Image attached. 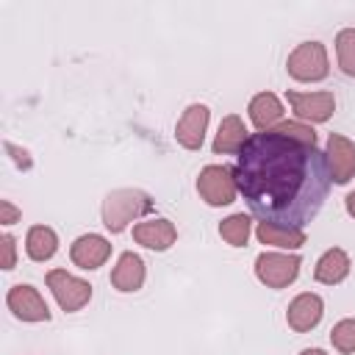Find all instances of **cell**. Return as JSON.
Instances as JSON below:
<instances>
[{"label":"cell","instance_id":"cell-1","mask_svg":"<svg viewBox=\"0 0 355 355\" xmlns=\"http://www.w3.org/2000/svg\"><path fill=\"white\" fill-rule=\"evenodd\" d=\"M233 172L239 194L261 222L300 230L322 211L330 189L324 153L277 130L252 133Z\"/></svg>","mask_w":355,"mask_h":355},{"label":"cell","instance_id":"cell-2","mask_svg":"<svg viewBox=\"0 0 355 355\" xmlns=\"http://www.w3.org/2000/svg\"><path fill=\"white\" fill-rule=\"evenodd\" d=\"M153 211V197L141 189H116V191H108L105 200H103V225L111 230V233H122L133 219L144 216Z\"/></svg>","mask_w":355,"mask_h":355},{"label":"cell","instance_id":"cell-3","mask_svg":"<svg viewBox=\"0 0 355 355\" xmlns=\"http://www.w3.org/2000/svg\"><path fill=\"white\" fill-rule=\"evenodd\" d=\"M286 69L294 80L300 83H316L324 80L330 72V61H327V50L322 42H302L288 53Z\"/></svg>","mask_w":355,"mask_h":355},{"label":"cell","instance_id":"cell-4","mask_svg":"<svg viewBox=\"0 0 355 355\" xmlns=\"http://www.w3.org/2000/svg\"><path fill=\"white\" fill-rule=\"evenodd\" d=\"M197 191L214 208L230 205L236 200V194H239L233 166H225V164H208V166H202L200 175H197Z\"/></svg>","mask_w":355,"mask_h":355},{"label":"cell","instance_id":"cell-5","mask_svg":"<svg viewBox=\"0 0 355 355\" xmlns=\"http://www.w3.org/2000/svg\"><path fill=\"white\" fill-rule=\"evenodd\" d=\"M302 258L294 252H261L255 258V277L266 288H286L297 280Z\"/></svg>","mask_w":355,"mask_h":355},{"label":"cell","instance_id":"cell-6","mask_svg":"<svg viewBox=\"0 0 355 355\" xmlns=\"http://www.w3.org/2000/svg\"><path fill=\"white\" fill-rule=\"evenodd\" d=\"M44 280H47V288L53 291L55 302H58L61 311H67V313L80 311V308L92 300V286H89L86 280L69 275L67 269H50Z\"/></svg>","mask_w":355,"mask_h":355},{"label":"cell","instance_id":"cell-7","mask_svg":"<svg viewBox=\"0 0 355 355\" xmlns=\"http://www.w3.org/2000/svg\"><path fill=\"white\" fill-rule=\"evenodd\" d=\"M286 100L297 116V122H327L336 111L333 92H294L286 89Z\"/></svg>","mask_w":355,"mask_h":355},{"label":"cell","instance_id":"cell-8","mask_svg":"<svg viewBox=\"0 0 355 355\" xmlns=\"http://www.w3.org/2000/svg\"><path fill=\"white\" fill-rule=\"evenodd\" d=\"M6 305L22 322H50V308H47L44 297L39 294V288H33L31 283L11 286L6 294Z\"/></svg>","mask_w":355,"mask_h":355},{"label":"cell","instance_id":"cell-9","mask_svg":"<svg viewBox=\"0 0 355 355\" xmlns=\"http://www.w3.org/2000/svg\"><path fill=\"white\" fill-rule=\"evenodd\" d=\"M324 161H327V172L330 180L344 186L355 178V144L341 136V133H330L327 136V147H324Z\"/></svg>","mask_w":355,"mask_h":355},{"label":"cell","instance_id":"cell-10","mask_svg":"<svg viewBox=\"0 0 355 355\" xmlns=\"http://www.w3.org/2000/svg\"><path fill=\"white\" fill-rule=\"evenodd\" d=\"M208 119H211L208 105L191 103V105L180 114V119H178V125H175V139H178V144L186 147V150H200V147H202V139H205Z\"/></svg>","mask_w":355,"mask_h":355},{"label":"cell","instance_id":"cell-11","mask_svg":"<svg viewBox=\"0 0 355 355\" xmlns=\"http://www.w3.org/2000/svg\"><path fill=\"white\" fill-rule=\"evenodd\" d=\"M324 316V302L319 294L313 291H302L297 294L291 302H288V311H286V322L294 333H308L313 330Z\"/></svg>","mask_w":355,"mask_h":355},{"label":"cell","instance_id":"cell-12","mask_svg":"<svg viewBox=\"0 0 355 355\" xmlns=\"http://www.w3.org/2000/svg\"><path fill=\"white\" fill-rule=\"evenodd\" d=\"M69 258L80 269H100L111 258V241L100 233H83L72 241Z\"/></svg>","mask_w":355,"mask_h":355},{"label":"cell","instance_id":"cell-13","mask_svg":"<svg viewBox=\"0 0 355 355\" xmlns=\"http://www.w3.org/2000/svg\"><path fill=\"white\" fill-rule=\"evenodd\" d=\"M175 239H178V227L164 216H155V219L133 225V241L147 247V250L164 252V250H169L175 244Z\"/></svg>","mask_w":355,"mask_h":355},{"label":"cell","instance_id":"cell-14","mask_svg":"<svg viewBox=\"0 0 355 355\" xmlns=\"http://www.w3.org/2000/svg\"><path fill=\"white\" fill-rule=\"evenodd\" d=\"M144 277H147V269L141 255L136 252H122L116 266L111 269V286L116 291H139L144 286Z\"/></svg>","mask_w":355,"mask_h":355},{"label":"cell","instance_id":"cell-15","mask_svg":"<svg viewBox=\"0 0 355 355\" xmlns=\"http://www.w3.org/2000/svg\"><path fill=\"white\" fill-rule=\"evenodd\" d=\"M247 139H250V133H247V128H244V119L239 116V114H227L222 122H219V130H216V136H214V144H211V150L216 153V155H227V153H241V147L247 144Z\"/></svg>","mask_w":355,"mask_h":355},{"label":"cell","instance_id":"cell-16","mask_svg":"<svg viewBox=\"0 0 355 355\" xmlns=\"http://www.w3.org/2000/svg\"><path fill=\"white\" fill-rule=\"evenodd\" d=\"M247 114H250V122L258 128V130H272L280 125L283 119V103L277 100L275 92H258L250 105H247Z\"/></svg>","mask_w":355,"mask_h":355},{"label":"cell","instance_id":"cell-17","mask_svg":"<svg viewBox=\"0 0 355 355\" xmlns=\"http://www.w3.org/2000/svg\"><path fill=\"white\" fill-rule=\"evenodd\" d=\"M349 255L341 250V247H330L322 252V258L316 261L313 266V277L324 286H338L347 275H349Z\"/></svg>","mask_w":355,"mask_h":355},{"label":"cell","instance_id":"cell-18","mask_svg":"<svg viewBox=\"0 0 355 355\" xmlns=\"http://www.w3.org/2000/svg\"><path fill=\"white\" fill-rule=\"evenodd\" d=\"M255 236H258L261 244L280 247V250H300V247L308 241L305 230H300V227H286V225H275V222H258Z\"/></svg>","mask_w":355,"mask_h":355},{"label":"cell","instance_id":"cell-19","mask_svg":"<svg viewBox=\"0 0 355 355\" xmlns=\"http://www.w3.org/2000/svg\"><path fill=\"white\" fill-rule=\"evenodd\" d=\"M25 252L36 263L50 261L58 252V236H55V230L47 227V225H33L28 230V236H25Z\"/></svg>","mask_w":355,"mask_h":355},{"label":"cell","instance_id":"cell-20","mask_svg":"<svg viewBox=\"0 0 355 355\" xmlns=\"http://www.w3.org/2000/svg\"><path fill=\"white\" fill-rule=\"evenodd\" d=\"M250 230H252V222H250L247 214H230L227 219L219 222V236L230 247H244L247 239H250Z\"/></svg>","mask_w":355,"mask_h":355},{"label":"cell","instance_id":"cell-21","mask_svg":"<svg viewBox=\"0 0 355 355\" xmlns=\"http://www.w3.org/2000/svg\"><path fill=\"white\" fill-rule=\"evenodd\" d=\"M336 58L341 72L355 78V28H344L336 33Z\"/></svg>","mask_w":355,"mask_h":355},{"label":"cell","instance_id":"cell-22","mask_svg":"<svg viewBox=\"0 0 355 355\" xmlns=\"http://www.w3.org/2000/svg\"><path fill=\"white\" fill-rule=\"evenodd\" d=\"M330 341L338 352H355V319H341L330 330Z\"/></svg>","mask_w":355,"mask_h":355},{"label":"cell","instance_id":"cell-23","mask_svg":"<svg viewBox=\"0 0 355 355\" xmlns=\"http://www.w3.org/2000/svg\"><path fill=\"white\" fill-rule=\"evenodd\" d=\"M272 130H277V133H283V136H288V139H297V141H302V144H316L313 128L305 125V122H297V119H286V122H280V125L272 128Z\"/></svg>","mask_w":355,"mask_h":355},{"label":"cell","instance_id":"cell-24","mask_svg":"<svg viewBox=\"0 0 355 355\" xmlns=\"http://www.w3.org/2000/svg\"><path fill=\"white\" fill-rule=\"evenodd\" d=\"M0 247H3V269H14L17 266V239L11 233H3Z\"/></svg>","mask_w":355,"mask_h":355},{"label":"cell","instance_id":"cell-25","mask_svg":"<svg viewBox=\"0 0 355 355\" xmlns=\"http://www.w3.org/2000/svg\"><path fill=\"white\" fill-rule=\"evenodd\" d=\"M6 150L11 153V161L19 166V169H31L33 166V161H31V155H28V150H22V147H17L14 141H6Z\"/></svg>","mask_w":355,"mask_h":355},{"label":"cell","instance_id":"cell-26","mask_svg":"<svg viewBox=\"0 0 355 355\" xmlns=\"http://www.w3.org/2000/svg\"><path fill=\"white\" fill-rule=\"evenodd\" d=\"M22 219V211L11 202V200H0V222L3 225H14V222H19Z\"/></svg>","mask_w":355,"mask_h":355},{"label":"cell","instance_id":"cell-27","mask_svg":"<svg viewBox=\"0 0 355 355\" xmlns=\"http://www.w3.org/2000/svg\"><path fill=\"white\" fill-rule=\"evenodd\" d=\"M344 205H347V214L355 219V191H349L347 194V200H344Z\"/></svg>","mask_w":355,"mask_h":355},{"label":"cell","instance_id":"cell-28","mask_svg":"<svg viewBox=\"0 0 355 355\" xmlns=\"http://www.w3.org/2000/svg\"><path fill=\"white\" fill-rule=\"evenodd\" d=\"M300 355H327L324 349H319V347H313V349H302Z\"/></svg>","mask_w":355,"mask_h":355}]
</instances>
